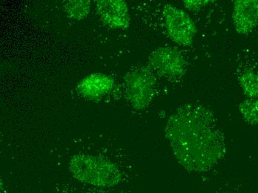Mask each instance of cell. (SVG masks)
I'll list each match as a JSON object with an SVG mask.
<instances>
[{
    "label": "cell",
    "instance_id": "6da1fadb",
    "mask_svg": "<svg viewBox=\"0 0 258 193\" xmlns=\"http://www.w3.org/2000/svg\"><path fill=\"white\" fill-rule=\"evenodd\" d=\"M166 135L176 159L190 172L211 170L226 155L218 120L203 105L188 103L178 108L168 119Z\"/></svg>",
    "mask_w": 258,
    "mask_h": 193
},
{
    "label": "cell",
    "instance_id": "7a4b0ae2",
    "mask_svg": "<svg viewBox=\"0 0 258 193\" xmlns=\"http://www.w3.org/2000/svg\"><path fill=\"white\" fill-rule=\"evenodd\" d=\"M69 166L74 178L96 187H113L122 180L117 166L101 157L78 154L71 158Z\"/></svg>",
    "mask_w": 258,
    "mask_h": 193
},
{
    "label": "cell",
    "instance_id": "3957f363",
    "mask_svg": "<svg viewBox=\"0 0 258 193\" xmlns=\"http://www.w3.org/2000/svg\"><path fill=\"white\" fill-rule=\"evenodd\" d=\"M125 95L131 106L138 110L146 109L153 100L157 81L153 71L141 67L131 70L125 75Z\"/></svg>",
    "mask_w": 258,
    "mask_h": 193
},
{
    "label": "cell",
    "instance_id": "277c9868",
    "mask_svg": "<svg viewBox=\"0 0 258 193\" xmlns=\"http://www.w3.org/2000/svg\"><path fill=\"white\" fill-rule=\"evenodd\" d=\"M165 27L168 37L180 46H190L198 29L188 14L172 5H165L163 10Z\"/></svg>",
    "mask_w": 258,
    "mask_h": 193
},
{
    "label": "cell",
    "instance_id": "5b68a950",
    "mask_svg": "<svg viewBox=\"0 0 258 193\" xmlns=\"http://www.w3.org/2000/svg\"><path fill=\"white\" fill-rule=\"evenodd\" d=\"M149 68L160 76L177 80L185 73V61L180 52L170 47H160L151 54Z\"/></svg>",
    "mask_w": 258,
    "mask_h": 193
},
{
    "label": "cell",
    "instance_id": "8992f818",
    "mask_svg": "<svg viewBox=\"0 0 258 193\" xmlns=\"http://www.w3.org/2000/svg\"><path fill=\"white\" fill-rule=\"evenodd\" d=\"M96 11L100 20L108 27L125 30L130 26V14L125 1L99 0L96 1Z\"/></svg>",
    "mask_w": 258,
    "mask_h": 193
},
{
    "label": "cell",
    "instance_id": "52a82bcc",
    "mask_svg": "<svg viewBox=\"0 0 258 193\" xmlns=\"http://www.w3.org/2000/svg\"><path fill=\"white\" fill-rule=\"evenodd\" d=\"M232 20L236 31L239 34L251 32L258 25V0L234 1Z\"/></svg>",
    "mask_w": 258,
    "mask_h": 193
},
{
    "label": "cell",
    "instance_id": "ba28073f",
    "mask_svg": "<svg viewBox=\"0 0 258 193\" xmlns=\"http://www.w3.org/2000/svg\"><path fill=\"white\" fill-rule=\"evenodd\" d=\"M114 84V80L108 75L94 73L83 78L78 83L77 90L86 98L99 100L112 90Z\"/></svg>",
    "mask_w": 258,
    "mask_h": 193
},
{
    "label": "cell",
    "instance_id": "9c48e42d",
    "mask_svg": "<svg viewBox=\"0 0 258 193\" xmlns=\"http://www.w3.org/2000/svg\"><path fill=\"white\" fill-rule=\"evenodd\" d=\"M64 12L75 20H84L90 12L91 2L89 0H70L63 5Z\"/></svg>",
    "mask_w": 258,
    "mask_h": 193
},
{
    "label": "cell",
    "instance_id": "30bf717a",
    "mask_svg": "<svg viewBox=\"0 0 258 193\" xmlns=\"http://www.w3.org/2000/svg\"><path fill=\"white\" fill-rule=\"evenodd\" d=\"M239 84L247 97L258 99V72H245L239 78Z\"/></svg>",
    "mask_w": 258,
    "mask_h": 193
},
{
    "label": "cell",
    "instance_id": "8fae6325",
    "mask_svg": "<svg viewBox=\"0 0 258 193\" xmlns=\"http://www.w3.org/2000/svg\"><path fill=\"white\" fill-rule=\"evenodd\" d=\"M239 111L247 123L258 125V99H247L240 103Z\"/></svg>",
    "mask_w": 258,
    "mask_h": 193
},
{
    "label": "cell",
    "instance_id": "7c38bea8",
    "mask_svg": "<svg viewBox=\"0 0 258 193\" xmlns=\"http://www.w3.org/2000/svg\"><path fill=\"white\" fill-rule=\"evenodd\" d=\"M214 1L209 0H185L183 1L184 6L189 11H199L204 6H207L210 3Z\"/></svg>",
    "mask_w": 258,
    "mask_h": 193
},
{
    "label": "cell",
    "instance_id": "4fadbf2b",
    "mask_svg": "<svg viewBox=\"0 0 258 193\" xmlns=\"http://www.w3.org/2000/svg\"><path fill=\"white\" fill-rule=\"evenodd\" d=\"M220 193H231V192H220Z\"/></svg>",
    "mask_w": 258,
    "mask_h": 193
},
{
    "label": "cell",
    "instance_id": "5bb4252c",
    "mask_svg": "<svg viewBox=\"0 0 258 193\" xmlns=\"http://www.w3.org/2000/svg\"><path fill=\"white\" fill-rule=\"evenodd\" d=\"M88 193H94V192H88Z\"/></svg>",
    "mask_w": 258,
    "mask_h": 193
}]
</instances>
